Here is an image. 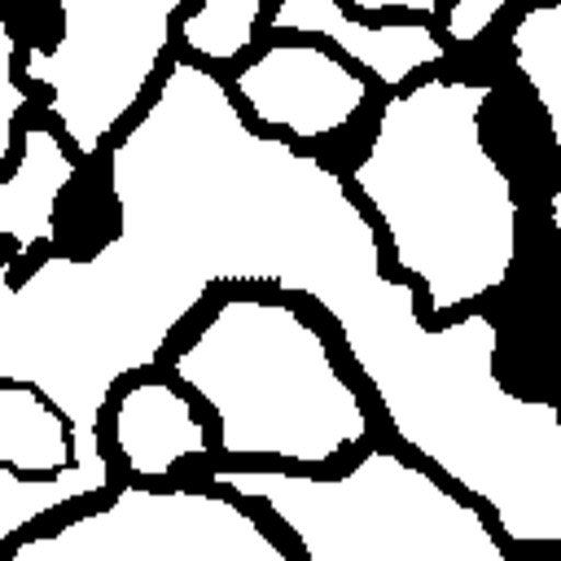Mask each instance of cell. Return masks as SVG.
Masks as SVG:
<instances>
[{
  "label": "cell",
  "mask_w": 561,
  "mask_h": 561,
  "mask_svg": "<svg viewBox=\"0 0 561 561\" xmlns=\"http://www.w3.org/2000/svg\"><path fill=\"white\" fill-rule=\"evenodd\" d=\"M110 447L131 482H162L184 460L210 456V434L175 381L127 377L110 399Z\"/></svg>",
  "instance_id": "cell-9"
},
{
  "label": "cell",
  "mask_w": 561,
  "mask_h": 561,
  "mask_svg": "<svg viewBox=\"0 0 561 561\" xmlns=\"http://www.w3.org/2000/svg\"><path fill=\"white\" fill-rule=\"evenodd\" d=\"M517 0H447V9H443V18H438V35L447 39V48L456 44V48H469V44H478L491 26H495V18L504 13V9H513Z\"/></svg>",
  "instance_id": "cell-13"
},
{
  "label": "cell",
  "mask_w": 561,
  "mask_h": 561,
  "mask_svg": "<svg viewBox=\"0 0 561 561\" xmlns=\"http://www.w3.org/2000/svg\"><path fill=\"white\" fill-rule=\"evenodd\" d=\"M188 4L193 0H53L57 31L22 48L18 75L44 96L39 105L79 167L145 105Z\"/></svg>",
  "instance_id": "cell-5"
},
{
  "label": "cell",
  "mask_w": 561,
  "mask_h": 561,
  "mask_svg": "<svg viewBox=\"0 0 561 561\" xmlns=\"http://www.w3.org/2000/svg\"><path fill=\"white\" fill-rule=\"evenodd\" d=\"M210 486L272 508L307 561H508L469 500L390 447H368L346 473L210 469Z\"/></svg>",
  "instance_id": "cell-4"
},
{
  "label": "cell",
  "mask_w": 561,
  "mask_h": 561,
  "mask_svg": "<svg viewBox=\"0 0 561 561\" xmlns=\"http://www.w3.org/2000/svg\"><path fill=\"white\" fill-rule=\"evenodd\" d=\"M491 83L425 75L399 88L368 149L342 175L377 215L390 263L451 316L508 280L517 259V197L482 140Z\"/></svg>",
  "instance_id": "cell-2"
},
{
  "label": "cell",
  "mask_w": 561,
  "mask_h": 561,
  "mask_svg": "<svg viewBox=\"0 0 561 561\" xmlns=\"http://www.w3.org/2000/svg\"><path fill=\"white\" fill-rule=\"evenodd\" d=\"M114 237L92 254H0V377L35 386L70 425L75 469L110 486L101 416L127 377L162 364L171 333L219 280H263L320 302L403 447L495 508L508 539H561V412L495 377L491 316L430 329L416 285L381 272L377 224L346 180L259 131L228 83L171 57L153 96L110 140Z\"/></svg>",
  "instance_id": "cell-1"
},
{
  "label": "cell",
  "mask_w": 561,
  "mask_h": 561,
  "mask_svg": "<svg viewBox=\"0 0 561 561\" xmlns=\"http://www.w3.org/2000/svg\"><path fill=\"white\" fill-rule=\"evenodd\" d=\"M79 175V158L66 149V136L53 123H22L18 153L0 175V245H53L57 206Z\"/></svg>",
  "instance_id": "cell-10"
},
{
  "label": "cell",
  "mask_w": 561,
  "mask_h": 561,
  "mask_svg": "<svg viewBox=\"0 0 561 561\" xmlns=\"http://www.w3.org/2000/svg\"><path fill=\"white\" fill-rule=\"evenodd\" d=\"M263 26L276 39H316L386 88H408L412 75L443 66L451 53L438 26L421 18H359L342 0H267Z\"/></svg>",
  "instance_id": "cell-8"
},
{
  "label": "cell",
  "mask_w": 561,
  "mask_h": 561,
  "mask_svg": "<svg viewBox=\"0 0 561 561\" xmlns=\"http://www.w3.org/2000/svg\"><path fill=\"white\" fill-rule=\"evenodd\" d=\"M171 373L210 408L215 447L241 465L316 469L373 434L324 329L280 298H224L171 355Z\"/></svg>",
  "instance_id": "cell-3"
},
{
  "label": "cell",
  "mask_w": 561,
  "mask_h": 561,
  "mask_svg": "<svg viewBox=\"0 0 561 561\" xmlns=\"http://www.w3.org/2000/svg\"><path fill=\"white\" fill-rule=\"evenodd\" d=\"M228 92L259 131L311 145L351 127L368 105L373 83L316 39H272L237 61Z\"/></svg>",
  "instance_id": "cell-7"
},
{
  "label": "cell",
  "mask_w": 561,
  "mask_h": 561,
  "mask_svg": "<svg viewBox=\"0 0 561 561\" xmlns=\"http://www.w3.org/2000/svg\"><path fill=\"white\" fill-rule=\"evenodd\" d=\"M263 13L267 0H193L175 22V39L202 66H237L259 39Z\"/></svg>",
  "instance_id": "cell-12"
},
{
  "label": "cell",
  "mask_w": 561,
  "mask_h": 561,
  "mask_svg": "<svg viewBox=\"0 0 561 561\" xmlns=\"http://www.w3.org/2000/svg\"><path fill=\"white\" fill-rule=\"evenodd\" d=\"M508 53L543 110L552 145L561 149V0L522 9L508 26Z\"/></svg>",
  "instance_id": "cell-11"
},
{
  "label": "cell",
  "mask_w": 561,
  "mask_h": 561,
  "mask_svg": "<svg viewBox=\"0 0 561 561\" xmlns=\"http://www.w3.org/2000/svg\"><path fill=\"white\" fill-rule=\"evenodd\" d=\"M351 13H359V18H421V22H438L443 18V9H447V0H342Z\"/></svg>",
  "instance_id": "cell-14"
},
{
  "label": "cell",
  "mask_w": 561,
  "mask_h": 561,
  "mask_svg": "<svg viewBox=\"0 0 561 561\" xmlns=\"http://www.w3.org/2000/svg\"><path fill=\"white\" fill-rule=\"evenodd\" d=\"M4 561H294L237 495L127 482L53 530L18 535Z\"/></svg>",
  "instance_id": "cell-6"
}]
</instances>
